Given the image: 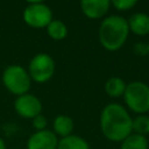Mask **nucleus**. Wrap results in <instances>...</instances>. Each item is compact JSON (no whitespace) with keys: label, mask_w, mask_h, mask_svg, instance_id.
Wrapping results in <instances>:
<instances>
[{"label":"nucleus","mask_w":149,"mask_h":149,"mask_svg":"<svg viewBox=\"0 0 149 149\" xmlns=\"http://www.w3.org/2000/svg\"><path fill=\"white\" fill-rule=\"evenodd\" d=\"M102 134L111 141H123L133 132V119L126 108L119 104H108L100 115Z\"/></svg>","instance_id":"f257e3e1"},{"label":"nucleus","mask_w":149,"mask_h":149,"mask_svg":"<svg viewBox=\"0 0 149 149\" xmlns=\"http://www.w3.org/2000/svg\"><path fill=\"white\" fill-rule=\"evenodd\" d=\"M129 33L128 22L120 15H109L102 20L99 27V41L101 45L115 51L120 49L126 42Z\"/></svg>","instance_id":"f03ea898"},{"label":"nucleus","mask_w":149,"mask_h":149,"mask_svg":"<svg viewBox=\"0 0 149 149\" xmlns=\"http://www.w3.org/2000/svg\"><path fill=\"white\" fill-rule=\"evenodd\" d=\"M2 83L9 92L19 97L28 93L31 84V78L27 70H24L21 65L12 64L3 70Z\"/></svg>","instance_id":"7ed1b4c3"},{"label":"nucleus","mask_w":149,"mask_h":149,"mask_svg":"<svg viewBox=\"0 0 149 149\" xmlns=\"http://www.w3.org/2000/svg\"><path fill=\"white\" fill-rule=\"evenodd\" d=\"M127 106L135 113L144 114L149 111V85L143 81H132L126 85L123 93Z\"/></svg>","instance_id":"20e7f679"},{"label":"nucleus","mask_w":149,"mask_h":149,"mask_svg":"<svg viewBox=\"0 0 149 149\" xmlns=\"http://www.w3.org/2000/svg\"><path fill=\"white\" fill-rule=\"evenodd\" d=\"M23 20L33 28H43L52 20V10L44 2L30 1L23 9Z\"/></svg>","instance_id":"39448f33"},{"label":"nucleus","mask_w":149,"mask_h":149,"mask_svg":"<svg viewBox=\"0 0 149 149\" xmlns=\"http://www.w3.org/2000/svg\"><path fill=\"white\" fill-rule=\"evenodd\" d=\"M55 72V61L45 52L35 55L29 62V76L37 83L48 81Z\"/></svg>","instance_id":"423d86ee"},{"label":"nucleus","mask_w":149,"mask_h":149,"mask_svg":"<svg viewBox=\"0 0 149 149\" xmlns=\"http://www.w3.org/2000/svg\"><path fill=\"white\" fill-rule=\"evenodd\" d=\"M14 108L23 118L33 119L42 112V102L41 100L30 93H26L19 95L14 101Z\"/></svg>","instance_id":"0eeeda50"},{"label":"nucleus","mask_w":149,"mask_h":149,"mask_svg":"<svg viewBox=\"0 0 149 149\" xmlns=\"http://www.w3.org/2000/svg\"><path fill=\"white\" fill-rule=\"evenodd\" d=\"M58 139L51 130H36L27 141V149H57Z\"/></svg>","instance_id":"6e6552de"},{"label":"nucleus","mask_w":149,"mask_h":149,"mask_svg":"<svg viewBox=\"0 0 149 149\" xmlns=\"http://www.w3.org/2000/svg\"><path fill=\"white\" fill-rule=\"evenodd\" d=\"M111 6L109 0H83L80 8L90 19H100L106 15Z\"/></svg>","instance_id":"1a4fd4ad"},{"label":"nucleus","mask_w":149,"mask_h":149,"mask_svg":"<svg viewBox=\"0 0 149 149\" xmlns=\"http://www.w3.org/2000/svg\"><path fill=\"white\" fill-rule=\"evenodd\" d=\"M129 30L136 35H147L149 34V15L142 12L130 15L127 20Z\"/></svg>","instance_id":"9d476101"},{"label":"nucleus","mask_w":149,"mask_h":149,"mask_svg":"<svg viewBox=\"0 0 149 149\" xmlns=\"http://www.w3.org/2000/svg\"><path fill=\"white\" fill-rule=\"evenodd\" d=\"M54 130H55V134L61 135L62 137L71 135V133L73 130L72 119L64 114L57 115L54 120Z\"/></svg>","instance_id":"9b49d317"},{"label":"nucleus","mask_w":149,"mask_h":149,"mask_svg":"<svg viewBox=\"0 0 149 149\" xmlns=\"http://www.w3.org/2000/svg\"><path fill=\"white\" fill-rule=\"evenodd\" d=\"M57 149H90V146L83 137L71 134L58 141Z\"/></svg>","instance_id":"f8f14e48"},{"label":"nucleus","mask_w":149,"mask_h":149,"mask_svg":"<svg viewBox=\"0 0 149 149\" xmlns=\"http://www.w3.org/2000/svg\"><path fill=\"white\" fill-rule=\"evenodd\" d=\"M126 90V83L120 77H111L105 83V91L111 97L123 95Z\"/></svg>","instance_id":"ddd939ff"},{"label":"nucleus","mask_w":149,"mask_h":149,"mask_svg":"<svg viewBox=\"0 0 149 149\" xmlns=\"http://www.w3.org/2000/svg\"><path fill=\"white\" fill-rule=\"evenodd\" d=\"M121 149H148V141L146 136L134 133L122 141Z\"/></svg>","instance_id":"4468645a"},{"label":"nucleus","mask_w":149,"mask_h":149,"mask_svg":"<svg viewBox=\"0 0 149 149\" xmlns=\"http://www.w3.org/2000/svg\"><path fill=\"white\" fill-rule=\"evenodd\" d=\"M47 33L52 40H63L68 35V27L61 20H51L47 26Z\"/></svg>","instance_id":"2eb2a0df"},{"label":"nucleus","mask_w":149,"mask_h":149,"mask_svg":"<svg viewBox=\"0 0 149 149\" xmlns=\"http://www.w3.org/2000/svg\"><path fill=\"white\" fill-rule=\"evenodd\" d=\"M133 130L135 134L146 135L149 133V115L140 114L135 119H133Z\"/></svg>","instance_id":"dca6fc26"},{"label":"nucleus","mask_w":149,"mask_h":149,"mask_svg":"<svg viewBox=\"0 0 149 149\" xmlns=\"http://www.w3.org/2000/svg\"><path fill=\"white\" fill-rule=\"evenodd\" d=\"M137 3L136 0H113L112 5L119 10H127Z\"/></svg>","instance_id":"f3484780"},{"label":"nucleus","mask_w":149,"mask_h":149,"mask_svg":"<svg viewBox=\"0 0 149 149\" xmlns=\"http://www.w3.org/2000/svg\"><path fill=\"white\" fill-rule=\"evenodd\" d=\"M47 118L43 114H38L35 118H33V126L36 130H44L47 127Z\"/></svg>","instance_id":"a211bd4d"},{"label":"nucleus","mask_w":149,"mask_h":149,"mask_svg":"<svg viewBox=\"0 0 149 149\" xmlns=\"http://www.w3.org/2000/svg\"><path fill=\"white\" fill-rule=\"evenodd\" d=\"M134 52L137 55V56H144V55H148V45L147 43H143V42H137L134 44Z\"/></svg>","instance_id":"6ab92c4d"},{"label":"nucleus","mask_w":149,"mask_h":149,"mask_svg":"<svg viewBox=\"0 0 149 149\" xmlns=\"http://www.w3.org/2000/svg\"><path fill=\"white\" fill-rule=\"evenodd\" d=\"M0 149H6V144H5V141L2 140V137H0Z\"/></svg>","instance_id":"aec40b11"},{"label":"nucleus","mask_w":149,"mask_h":149,"mask_svg":"<svg viewBox=\"0 0 149 149\" xmlns=\"http://www.w3.org/2000/svg\"><path fill=\"white\" fill-rule=\"evenodd\" d=\"M147 45H148V55H149V42L147 43Z\"/></svg>","instance_id":"412c9836"}]
</instances>
